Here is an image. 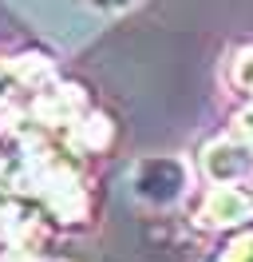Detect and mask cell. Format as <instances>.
<instances>
[{
	"mask_svg": "<svg viewBox=\"0 0 253 262\" xmlns=\"http://www.w3.org/2000/svg\"><path fill=\"white\" fill-rule=\"evenodd\" d=\"M87 4H95V8H103V12H119V8H131L135 0H87Z\"/></svg>",
	"mask_w": 253,
	"mask_h": 262,
	"instance_id": "obj_1",
	"label": "cell"
}]
</instances>
